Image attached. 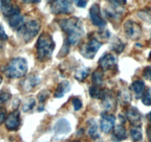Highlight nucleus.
Listing matches in <instances>:
<instances>
[{"label":"nucleus","instance_id":"1","mask_svg":"<svg viewBox=\"0 0 151 142\" xmlns=\"http://www.w3.org/2000/svg\"><path fill=\"white\" fill-rule=\"evenodd\" d=\"M58 23L62 30L67 35L66 41L69 44L72 45L79 44L84 35L83 26L81 19L78 17H71L69 19H59Z\"/></svg>","mask_w":151,"mask_h":142},{"label":"nucleus","instance_id":"2","mask_svg":"<svg viewBox=\"0 0 151 142\" xmlns=\"http://www.w3.org/2000/svg\"><path fill=\"white\" fill-rule=\"evenodd\" d=\"M35 47L38 60L41 62H45L51 59L55 44L52 36L48 33L44 32L38 37Z\"/></svg>","mask_w":151,"mask_h":142},{"label":"nucleus","instance_id":"3","mask_svg":"<svg viewBox=\"0 0 151 142\" xmlns=\"http://www.w3.org/2000/svg\"><path fill=\"white\" fill-rule=\"evenodd\" d=\"M27 70V61L23 58H16L7 63L3 72L7 78H19L24 76Z\"/></svg>","mask_w":151,"mask_h":142},{"label":"nucleus","instance_id":"4","mask_svg":"<svg viewBox=\"0 0 151 142\" xmlns=\"http://www.w3.org/2000/svg\"><path fill=\"white\" fill-rule=\"evenodd\" d=\"M40 28L41 25L38 21L31 20L27 23H24L20 29L18 30V33L25 42H29L38 33Z\"/></svg>","mask_w":151,"mask_h":142},{"label":"nucleus","instance_id":"5","mask_svg":"<svg viewBox=\"0 0 151 142\" xmlns=\"http://www.w3.org/2000/svg\"><path fill=\"white\" fill-rule=\"evenodd\" d=\"M102 45L103 43L99 41L96 38L92 37L82 46L81 49V53L86 59H91L94 58Z\"/></svg>","mask_w":151,"mask_h":142},{"label":"nucleus","instance_id":"6","mask_svg":"<svg viewBox=\"0 0 151 142\" xmlns=\"http://www.w3.org/2000/svg\"><path fill=\"white\" fill-rule=\"evenodd\" d=\"M74 0H54L51 4L50 10L53 14H69L73 11Z\"/></svg>","mask_w":151,"mask_h":142},{"label":"nucleus","instance_id":"7","mask_svg":"<svg viewBox=\"0 0 151 142\" xmlns=\"http://www.w3.org/2000/svg\"><path fill=\"white\" fill-rule=\"evenodd\" d=\"M125 35L129 39L137 41L141 38L142 35V29L139 24L134 21L128 20L124 25Z\"/></svg>","mask_w":151,"mask_h":142},{"label":"nucleus","instance_id":"8","mask_svg":"<svg viewBox=\"0 0 151 142\" xmlns=\"http://www.w3.org/2000/svg\"><path fill=\"white\" fill-rule=\"evenodd\" d=\"M6 17L7 18L9 25L13 29L18 30L24 25V19L20 15V9L17 6L13 7L8 16Z\"/></svg>","mask_w":151,"mask_h":142},{"label":"nucleus","instance_id":"9","mask_svg":"<svg viewBox=\"0 0 151 142\" xmlns=\"http://www.w3.org/2000/svg\"><path fill=\"white\" fill-rule=\"evenodd\" d=\"M124 10H125V8H124L123 5L110 3L109 7H106V10H105V12H106V16L109 19L117 22L122 18Z\"/></svg>","mask_w":151,"mask_h":142},{"label":"nucleus","instance_id":"10","mask_svg":"<svg viewBox=\"0 0 151 142\" xmlns=\"http://www.w3.org/2000/svg\"><path fill=\"white\" fill-rule=\"evenodd\" d=\"M100 70L102 71H108L111 70H115L116 68V59L114 55L111 53H106L102 56L98 62Z\"/></svg>","mask_w":151,"mask_h":142},{"label":"nucleus","instance_id":"11","mask_svg":"<svg viewBox=\"0 0 151 142\" xmlns=\"http://www.w3.org/2000/svg\"><path fill=\"white\" fill-rule=\"evenodd\" d=\"M125 117L131 125L140 127L142 125V115L136 106H129L125 111Z\"/></svg>","mask_w":151,"mask_h":142},{"label":"nucleus","instance_id":"12","mask_svg":"<svg viewBox=\"0 0 151 142\" xmlns=\"http://www.w3.org/2000/svg\"><path fill=\"white\" fill-rule=\"evenodd\" d=\"M90 18L92 24L95 26L99 27V28H103L106 25V22L105 19L102 17L101 13H100V6L97 4H93L89 10Z\"/></svg>","mask_w":151,"mask_h":142},{"label":"nucleus","instance_id":"13","mask_svg":"<svg viewBox=\"0 0 151 142\" xmlns=\"http://www.w3.org/2000/svg\"><path fill=\"white\" fill-rule=\"evenodd\" d=\"M6 128L10 131H15L19 128L21 124L20 113L19 111L15 110L8 114L5 118Z\"/></svg>","mask_w":151,"mask_h":142},{"label":"nucleus","instance_id":"14","mask_svg":"<svg viewBox=\"0 0 151 142\" xmlns=\"http://www.w3.org/2000/svg\"><path fill=\"white\" fill-rule=\"evenodd\" d=\"M115 118L113 114L105 112L102 115L101 121H100V128L105 133H109L114 127Z\"/></svg>","mask_w":151,"mask_h":142},{"label":"nucleus","instance_id":"15","mask_svg":"<svg viewBox=\"0 0 151 142\" xmlns=\"http://www.w3.org/2000/svg\"><path fill=\"white\" fill-rule=\"evenodd\" d=\"M54 131L58 135L68 134L71 131L70 123L66 118H60L55 124Z\"/></svg>","mask_w":151,"mask_h":142},{"label":"nucleus","instance_id":"16","mask_svg":"<svg viewBox=\"0 0 151 142\" xmlns=\"http://www.w3.org/2000/svg\"><path fill=\"white\" fill-rule=\"evenodd\" d=\"M127 138V131L122 124H118L114 128L112 133V140L114 142H120Z\"/></svg>","mask_w":151,"mask_h":142},{"label":"nucleus","instance_id":"17","mask_svg":"<svg viewBox=\"0 0 151 142\" xmlns=\"http://www.w3.org/2000/svg\"><path fill=\"white\" fill-rule=\"evenodd\" d=\"M22 83V90L25 92H30L40 83V78L35 75H30Z\"/></svg>","mask_w":151,"mask_h":142},{"label":"nucleus","instance_id":"18","mask_svg":"<svg viewBox=\"0 0 151 142\" xmlns=\"http://www.w3.org/2000/svg\"><path fill=\"white\" fill-rule=\"evenodd\" d=\"M102 106L106 110H113L116 106V100L111 92L109 90L106 96L102 99Z\"/></svg>","mask_w":151,"mask_h":142},{"label":"nucleus","instance_id":"19","mask_svg":"<svg viewBox=\"0 0 151 142\" xmlns=\"http://www.w3.org/2000/svg\"><path fill=\"white\" fill-rule=\"evenodd\" d=\"M109 92V90L108 89L103 88L102 86L92 85L89 89V94L91 97L100 100H102Z\"/></svg>","mask_w":151,"mask_h":142},{"label":"nucleus","instance_id":"20","mask_svg":"<svg viewBox=\"0 0 151 142\" xmlns=\"http://www.w3.org/2000/svg\"><path fill=\"white\" fill-rule=\"evenodd\" d=\"M70 90L71 85L69 82L66 81V80H64V81L59 83V84L58 85L57 88H56L55 91L54 93V96L55 98H58V99H60V98L64 96V95L66 93H68Z\"/></svg>","mask_w":151,"mask_h":142},{"label":"nucleus","instance_id":"21","mask_svg":"<svg viewBox=\"0 0 151 142\" xmlns=\"http://www.w3.org/2000/svg\"><path fill=\"white\" fill-rule=\"evenodd\" d=\"M131 88H132L133 91L135 93L136 98L139 99L142 98L143 93H144L145 84L144 81H142V80H137V81H134L132 83Z\"/></svg>","mask_w":151,"mask_h":142},{"label":"nucleus","instance_id":"22","mask_svg":"<svg viewBox=\"0 0 151 142\" xmlns=\"http://www.w3.org/2000/svg\"><path fill=\"white\" fill-rule=\"evenodd\" d=\"M88 134L91 136L92 139H97L99 138L100 134L98 132V126H97V122L94 119L91 118V119L88 121Z\"/></svg>","mask_w":151,"mask_h":142},{"label":"nucleus","instance_id":"23","mask_svg":"<svg viewBox=\"0 0 151 142\" xmlns=\"http://www.w3.org/2000/svg\"><path fill=\"white\" fill-rule=\"evenodd\" d=\"M137 16L145 23L151 25V8H145L137 13Z\"/></svg>","mask_w":151,"mask_h":142},{"label":"nucleus","instance_id":"24","mask_svg":"<svg viewBox=\"0 0 151 142\" xmlns=\"http://www.w3.org/2000/svg\"><path fill=\"white\" fill-rule=\"evenodd\" d=\"M111 48L116 53H121L125 49V44L119 38H114L111 44Z\"/></svg>","mask_w":151,"mask_h":142},{"label":"nucleus","instance_id":"25","mask_svg":"<svg viewBox=\"0 0 151 142\" xmlns=\"http://www.w3.org/2000/svg\"><path fill=\"white\" fill-rule=\"evenodd\" d=\"M90 72V69L88 67H81L75 72V78L80 82L83 81Z\"/></svg>","mask_w":151,"mask_h":142},{"label":"nucleus","instance_id":"26","mask_svg":"<svg viewBox=\"0 0 151 142\" xmlns=\"http://www.w3.org/2000/svg\"><path fill=\"white\" fill-rule=\"evenodd\" d=\"M0 7L3 15L6 17L8 16L13 7L12 5V0H0Z\"/></svg>","mask_w":151,"mask_h":142},{"label":"nucleus","instance_id":"27","mask_svg":"<svg viewBox=\"0 0 151 142\" xmlns=\"http://www.w3.org/2000/svg\"><path fill=\"white\" fill-rule=\"evenodd\" d=\"M93 85L102 86L103 84V72L101 70H97L92 74Z\"/></svg>","mask_w":151,"mask_h":142},{"label":"nucleus","instance_id":"28","mask_svg":"<svg viewBox=\"0 0 151 142\" xmlns=\"http://www.w3.org/2000/svg\"><path fill=\"white\" fill-rule=\"evenodd\" d=\"M119 99L121 104L123 105H128L131 101V95L127 90H123L119 93Z\"/></svg>","mask_w":151,"mask_h":142},{"label":"nucleus","instance_id":"29","mask_svg":"<svg viewBox=\"0 0 151 142\" xmlns=\"http://www.w3.org/2000/svg\"><path fill=\"white\" fill-rule=\"evenodd\" d=\"M131 136L132 140L134 142H139L142 139V133L140 127H134V128L131 129Z\"/></svg>","mask_w":151,"mask_h":142},{"label":"nucleus","instance_id":"30","mask_svg":"<svg viewBox=\"0 0 151 142\" xmlns=\"http://www.w3.org/2000/svg\"><path fill=\"white\" fill-rule=\"evenodd\" d=\"M142 101L145 106H150L151 105V87H148L146 90H145L142 96Z\"/></svg>","mask_w":151,"mask_h":142},{"label":"nucleus","instance_id":"31","mask_svg":"<svg viewBox=\"0 0 151 142\" xmlns=\"http://www.w3.org/2000/svg\"><path fill=\"white\" fill-rule=\"evenodd\" d=\"M35 105V100L32 98H30V99H28L23 105V107H22V109H23L24 112H28L30 109H32L33 108V106Z\"/></svg>","mask_w":151,"mask_h":142},{"label":"nucleus","instance_id":"32","mask_svg":"<svg viewBox=\"0 0 151 142\" xmlns=\"http://www.w3.org/2000/svg\"><path fill=\"white\" fill-rule=\"evenodd\" d=\"M11 98V94L6 90H0V104L7 102Z\"/></svg>","mask_w":151,"mask_h":142},{"label":"nucleus","instance_id":"33","mask_svg":"<svg viewBox=\"0 0 151 142\" xmlns=\"http://www.w3.org/2000/svg\"><path fill=\"white\" fill-rule=\"evenodd\" d=\"M49 96H50V92H49L48 90H44L40 92V93H38V100H39L40 103L44 104V102L46 101V100L48 99Z\"/></svg>","mask_w":151,"mask_h":142},{"label":"nucleus","instance_id":"34","mask_svg":"<svg viewBox=\"0 0 151 142\" xmlns=\"http://www.w3.org/2000/svg\"><path fill=\"white\" fill-rule=\"evenodd\" d=\"M69 44H70L66 40L64 44L63 45L61 50H60V53H59L58 57H64L65 56H66V55L68 54V52H69Z\"/></svg>","mask_w":151,"mask_h":142},{"label":"nucleus","instance_id":"35","mask_svg":"<svg viewBox=\"0 0 151 142\" xmlns=\"http://www.w3.org/2000/svg\"><path fill=\"white\" fill-rule=\"evenodd\" d=\"M72 104H73L74 109L76 111L80 110L83 106L82 101L79 99H78V98H75V99H74L72 100Z\"/></svg>","mask_w":151,"mask_h":142},{"label":"nucleus","instance_id":"36","mask_svg":"<svg viewBox=\"0 0 151 142\" xmlns=\"http://www.w3.org/2000/svg\"><path fill=\"white\" fill-rule=\"evenodd\" d=\"M6 109L3 106H0V125L5 121V118H6Z\"/></svg>","mask_w":151,"mask_h":142},{"label":"nucleus","instance_id":"37","mask_svg":"<svg viewBox=\"0 0 151 142\" xmlns=\"http://www.w3.org/2000/svg\"><path fill=\"white\" fill-rule=\"evenodd\" d=\"M143 76L147 80H150L151 81V67H147L144 69L143 71Z\"/></svg>","mask_w":151,"mask_h":142},{"label":"nucleus","instance_id":"38","mask_svg":"<svg viewBox=\"0 0 151 142\" xmlns=\"http://www.w3.org/2000/svg\"><path fill=\"white\" fill-rule=\"evenodd\" d=\"M7 38H8V37H7V34L5 33V32H4V28H3L2 25L0 23V40H1V41H6Z\"/></svg>","mask_w":151,"mask_h":142},{"label":"nucleus","instance_id":"39","mask_svg":"<svg viewBox=\"0 0 151 142\" xmlns=\"http://www.w3.org/2000/svg\"><path fill=\"white\" fill-rule=\"evenodd\" d=\"M75 4L78 7H85L88 3V0H74Z\"/></svg>","mask_w":151,"mask_h":142},{"label":"nucleus","instance_id":"40","mask_svg":"<svg viewBox=\"0 0 151 142\" xmlns=\"http://www.w3.org/2000/svg\"><path fill=\"white\" fill-rule=\"evenodd\" d=\"M110 3H114V4H118L120 5H125L126 4V0H107Z\"/></svg>","mask_w":151,"mask_h":142},{"label":"nucleus","instance_id":"41","mask_svg":"<svg viewBox=\"0 0 151 142\" xmlns=\"http://www.w3.org/2000/svg\"><path fill=\"white\" fill-rule=\"evenodd\" d=\"M147 135L149 141L151 142V124L149 125L147 128Z\"/></svg>","mask_w":151,"mask_h":142},{"label":"nucleus","instance_id":"42","mask_svg":"<svg viewBox=\"0 0 151 142\" xmlns=\"http://www.w3.org/2000/svg\"><path fill=\"white\" fill-rule=\"evenodd\" d=\"M22 1L27 4H35V3L39 2L41 0H22Z\"/></svg>","mask_w":151,"mask_h":142},{"label":"nucleus","instance_id":"43","mask_svg":"<svg viewBox=\"0 0 151 142\" xmlns=\"http://www.w3.org/2000/svg\"><path fill=\"white\" fill-rule=\"evenodd\" d=\"M146 117H147V120H148L150 122H151V111L150 112H148V113L147 114V115H146Z\"/></svg>","mask_w":151,"mask_h":142},{"label":"nucleus","instance_id":"44","mask_svg":"<svg viewBox=\"0 0 151 142\" xmlns=\"http://www.w3.org/2000/svg\"><path fill=\"white\" fill-rule=\"evenodd\" d=\"M148 60H149V61H150V62H151V52H150V55H149Z\"/></svg>","mask_w":151,"mask_h":142},{"label":"nucleus","instance_id":"45","mask_svg":"<svg viewBox=\"0 0 151 142\" xmlns=\"http://www.w3.org/2000/svg\"><path fill=\"white\" fill-rule=\"evenodd\" d=\"M1 81H2V78H1V76L0 75V84L1 83Z\"/></svg>","mask_w":151,"mask_h":142},{"label":"nucleus","instance_id":"46","mask_svg":"<svg viewBox=\"0 0 151 142\" xmlns=\"http://www.w3.org/2000/svg\"><path fill=\"white\" fill-rule=\"evenodd\" d=\"M47 1H48L49 2H52V1H54V0H47Z\"/></svg>","mask_w":151,"mask_h":142},{"label":"nucleus","instance_id":"47","mask_svg":"<svg viewBox=\"0 0 151 142\" xmlns=\"http://www.w3.org/2000/svg\"><path fill=\"white\" fill-rule=\"evenodd\" d=\"M1 41L0 40V47H1Z\"/></svg>","mask_w":151,"mask_h":142},{"label":"nucleus","instance_id":"48","mask_svg":"<svg viewBox=\"0 0 151 142\" xmlns=\"http://www.w3.org/2000/svg\"><path fill=\"white\" fill-rule=\"evenodd\" d=\"M66 142H76V141H66Z\"/></svg>","mask_w":151,"mask_h":142}]
</instances>
